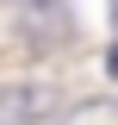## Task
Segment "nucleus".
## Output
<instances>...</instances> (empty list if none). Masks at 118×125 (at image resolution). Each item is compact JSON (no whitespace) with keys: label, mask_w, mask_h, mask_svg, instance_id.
Instances as JSON below:
<instances>
[{"label":"nucleus","mask_w":118,"mask_h":125,"mask_svg":"<svg viewBox=\"0 0 118 125\" xmlns=\"http://www.w3.org/2000/svg\"><path fill=\"white\" fill-rule=\"evenodd\" d=\"M50 106H56V94H50V88H13V94H0V125H25V119H44Z\"/></svg>","instance_id":"obj_1"},{"label":"nucleus","mask_w":118,"mask_h":125,"mask_svg":"<svg viewBox=\"0 0 118 125\" xmlns=\"http://www.w3.org/2000/svg\"><path fill=\"white\" fill-rule=\"evenodd\" d=\"M106 69H112V75H118V44H112V56H106Z\"/></svg>","instance_id":"obj_2"}]
</instances>
